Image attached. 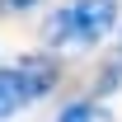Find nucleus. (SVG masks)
I'll use <instances>...</instances> for the list:
<instances>
[{"label":"nucleus","mask_w":122,"mask_h":122,"mask_svg":"<svg viewBox=\"0 0 122 122\" xmlns=\"http://www.w3.org/2000/svg\"><path fill=\"white\" fill-rule=\"evenodd\" d=\"M56 122H108V113H103V103H99V99H75V103L61 108Z\"/></svg>","instance_id":"nucleus-3"},{"label":"nucleus","mask_w":122,"mask_h":122,"mask_svg":"<svg viewBox=\"0 0 122 122\" xmlns=\"http://www.w3.org/2000/svg\"><path fill=\"white\" fill-rule=\"evenodd\" d=\"M33 5H42V0H10V10H33Z\"/></svg>","instance_id":"nucleus-4"},{"label":"nucleus","mask_w":122,"mask_h":122,"mask_svg":"<svg viewBox=\"0 0 122 122\" xmlns=\"http://www.w3.org/2000/svg\"><path fill=\"white\" fill-rule=\"evenodd\" d=\"M56 80H61V66H56V56H47V52L19 56L14 66H0V122L14 117L19 108L38 103L42 94H52Z\"/></svg>","instance_id":"nucleus-2"},{"label":"nucleus","mask_w":122,"mask_h":122,"mask_svg":"<svg viewBox=\"0 0 122 122\" xmlns=\"http://www.w3.org/2000/svg\"><path fill=\"white\" fill-rule=\"evenodd\" d=\"M0 14H10V0H0Z\"/></svg>","instance_id":"nucleus-5"},{"label":"nucleus","mask_w":122,"mask_h":122,"mask_svg":"<svg viewBox=\"0 0 122 122\" xmlns=\"http://www.w3.org/2000/svg\"><path fill=\"white\" fill-rule=\"evenodd\" d=\"M117 24V0H71L42 24L47 47H94Z\"/></svg>","instance_id":"nucleus-1"},{"label":"nucleus","mask_w":122,"mask_h":122,"mask_svg":"<svg viewBox=\"0 0 122 122\" xmlns=\"http://www.w3.org/2000/svg\"><path fill=\"white\" fill-rule=\"evenodd\" d=\"M117 56H122V52H117Z\"/></svg>","instance_id":"nucleus-6"}]
</instances>
